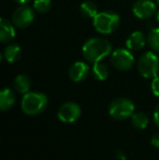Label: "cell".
Instances as JSON below:
<instances>
[{"mask_svg": "<svg viewBox=\"0 0 159 160\" xmlns=\"http://www.w3.org/2000/svg\"><path fill=\"white\" fill-rule=\"evenodd\" d=\"M112 52L110 42L104 37H93L87 39L82 47V55L87 62L95 63L102 61Z\"/></svg>", "mask_w": 159, "mask_h": 160, "instance_id": "1", "label": "cell"}, {"mask_svg": "<svg viewBox=\"0 0 159 160\" xmlns=\"http://www.w3.org/2000/svg\"><path fill=\"white\" fill-rule=\"evenodd\" d=\"M48 106V98L40 92H28L21 100V109L27 116H37Z\"/></svg>", "mask_w": 159, "mask_h": 160, "instance_id": "2", "label": "cell"}, {"mask_svg": "<svg viewBox=\"0 0 159 160\" xmlns=\"http://www.w3.org/2000/svg\"><path fill=\"white\" fill-rule=\"evenodd\" d=\"M93 25L96 32L102 35H109L118 30L120 25V17L113 11H102L93 19Z\"/></svg>", "mask_w": 159, "mask_h": 160, "instance_id": "3", "label": "cell"}, {"mask_svg": "<svg viewBox=\"0 0 159 160\" xmlns=\"http://www.w3.org/2000/svg\"><path fill=\"white\" fill-rule=\"evenodd\" d=\"M134 110H135V106L131 99L125 97H118L110 102L108 111L111 118L118 121H122L131 118L132 114L134 113Z\"/></svg>", "mask_w": 159, "mask_h": 160, "instance_id": "4", "label": "cell"}, {"mask_svg": "<svg viewBox=\"0 0 159 160\" xmlns=\"http://www.w3.org/2000/svg\"><path fill=\"white\" fill-rule=\"evenodd\" d=\"M138 73L145 78H154L159 73V58L155 51H146L137 62Z\"/></svg>", "mask_w": 159, "mask_h": 160, "instance_id": "5", "label": "cell"}, {"mask_svg": "<svg viewBox=\"0 0 159 160\" xmlns=\"http://www.w3.org/2000/svg\"><path fill=\"white\" fill-rule=\"evenodd\" d=\"M35 12L36 11H34L27 4H21L13 11L11 15V21L17 28L24 30L32 25V23L34 22Z\"/></svg>", "mask_w": 159, "mask_h": 160, "instance_id": "6", "label": "cell"}, {"mask_svg": "<svg viewBox=\"0 0 159 160\" xmlns=\"http://www.w3.org/2000/svg\"><path fill=\"white\" fill-rule=\"evenodd\" d=\"M110 62L115 69L119 71H127L134 65L135 58L130 49L117 48L111 52Z\"/></svg>", "mask_w": 159, "mask_h": 160, "instance_id": "7", "label": "cell"}, {"mask_svg": "<svg viewBox=\"0 0 159 160\" xmlns=\"http://www.w3.org/2000/svg\"><path fill=\"white\" fill-rule=\"evenodd\" d=\"M82 114L81 107L74 101L64 102L58 110V118L64 123H73L80 119Z\"/></svg>", "mask_w": 159, "mask_h": 160, "instance_id": "8", "label": "cell"}, {"mask_svg": "<svg viewBox=\"0 0 159 160\" xmlns=\"http://www.w3.org/2000/svg\"><path fill=\"white\" fill-rule=\"evenodd\" d=\"M132 12L137 19L146 20L156 15L157 7L152 0H136L132 6Z\"/></svg>", "mask_w": 159, "mask_h": 160, "instance_id": "9", "label": "cell"}, {"mask_svg": "<svg viewBox=\"0 0 159 160\" xmlns=\"http://www.w3.org/2000/svg\"><path fill=\"white\" fill-rule=\"evenodd\" d=\"M91 72L89 65L84 61H77L70 67L69 76L75 83H81L87 78Z\"/></svg>", "mask_w": 159, "mask_h": 160, "instance_id": "10", "label": "cell"}, {"mask_svg": "<svg viewBox=\"0 0 159 160\" xmlns=\"http://www.w3.org/2000/svg\"><path fill=\"white\" fill-rule=\"evenodd\" d=\"M147 42V36H145V34L140 31H135V32L131 33L129 35V37L127 38V48L130 49L131 51H137L141 50L142 48H144L145 45Z\"/></svg>", "mask_w": 159, "mask_h": 160, "instance_id": "11", "label": "cell"}, {"mask_svg": "<svg viewBox=\"0 0 159 160\" xmlns=\"http://www.w3.org/2000/svg\"><path fill=\"white\" fill-rule=\"evenodd\" d=\"M15 37V26L12 21H9L6 18L0 20V42L2 44L10 42Z\"/></svg>", "mask_w": 159, "mask_h": 160, "instance_id": "12", "label": "cell"}, {"mask_svg": "<svg viewBox=\"0 0 159 160\" xmlns=\"http://www.w3.org/2000/svg\"><path fill=\"white\" fill-rule=\"evenodd\" d=\"M15 103V94L12 89L3 88L0 92V110L1 111H8L13 107Z\"/></svg>", "mask_w": 159, "mask_h": 160, "instance_id": "13", "label": "cell"}, {"mask_svg": "<svg viewBox=\"0 0 159 160\" xmlns=\"http://www.w3.org/2000/svg\"><path fill=\"white\" fill-rule=\"evenodd\" d=\"M21 55H22V49L21 47L19 46L17 44H9L8 46L4 48L3 50V59L6 60L7 62L9 63H14L17 62V60L21 58Z\"/></svg>", "mask_w": 159, "mask_h": 160, "instance_id": "14", "label": "cell"}, {"mask_svg": "<svg viewBox=\"0 0 159 160\" xmlns=\"http://www.w3.org/2000/svg\"><path fill=\"white\" fill-rule=\"evenodd\" d=\"M13 86H14V89L17 93L24 95V94L30 92L31 86H32V82H31V78L27 75L19 74L13 80Z\"/></svg>", "mask_w": 159, "mask_h": 160, "instance_id": "15", "label": "cell"}, {"mask_svg": "<svg viewBox=\"0 0 159 160\" xmlns=\"http://www.w3.org/2000/svg\"><path fill=\"white\" fill-rule=\"evenodd\" d=\"M80 11L81 14L85 18L88 19H94L98 13V8L97 4L92 0H85L81 3L80 6Z\"/></svg>", "mask_w": 159, "mask_h": 160, "instance_id": "16", "label": "cell"}, {"mask_svg": "<svg viewBox=\"0 0 159 160\" xmlns=\"http://www.w3.org/2000/svg\"><path fill=\"white\" fill-rule=\"evenodd\" d=\"M131 123L137 130H145L147 125L149 124V118L147 117L146 113L142 111L134 112L131 117Z\"/></svg>", "mask_w": 159, "mask_h": 160, "instance_id": "17", "label": "cell"}, {"mask_svg": "<svg viewBox=\"0 0 159 160\" xmlns=\"http://www.w3.org/2000/svg\"><path fill=\"white\" fill-rule=\"evenodd\" d=\"M92 73H93L94 78L98 81H106L109 76V69L105 63L102 61H98L93 63L92 67Z\"/></svg>", "mask_w": 159, "mask_h": 160, "instance_id": "18", "label": "cell"}, {"mask_svg": "<svg viewBox=\"0 0 159 160\" xmlns=\"http://www.w3.org/2000/svg\"><path fill=\"white\" fill-rule=\"evenodd\" d=\"M147 42L153 51L159 53V28H154L149 31L147 35Z\"/></svg>", "mask_w": 159, "mask_h": 160, "instance_id": "19", "label": "cell"}, {"mask_svg": "<svg viewBox=\"0 0 159 160\" xmlns=\"http://www.w3.org/2000/svg\"><path fill=\"white\" fill-rule=\"evenodd\" d=\"M34 10L38 13H46L51 8V0H34Z\"/></svg>", "mask_w": 159, "mask_h": 160, "instance_id": "20", "label": "cell"}, {"mask_svg": "<svg viewBox=\"0 0 159 160\" xmlns=\"http://www.w3.org/2000/svg\"><path fill=\"white\" fill-rule=\"evenodd\" d=\"M152 92L156 97H159V76H156V78H153L152 81Z\"/></svg>", "mask_w": 159, "mask_h": 160, "instance_id": "21", "label": "cell"}, {"mask_svg": "<svg viewBox=\"0 0 159 160\" xmlns=\"http://www.w3.org/2000/svg\"><path fill=\"white\" fill-rule=\"evenodd\" d=\"M151 145L155 148H159V133H155L151 138Z\"/></svg>", "mask_w": 159, "mask_h": 160, "instance_id": "22", "label": "cell"}, {"mask_svg": "<svg viewBox=\"0 0 159 160\" xmlns=\"http://www.w3.org/2000/svg\"><path fill=\"white\" fill-rule=\"evenodd\" d=\"M154 121H155V124L159 128V105H157L154 111Z\"/></svg>", "mask_w": 159, "mask_h": 160, "instance_id": "23", "label": "cell"}, {"mask_svg": "<svg viewBox=\"0 0 159 160\" xmlns=\"http://www.w3.org/2000/svg\"><path fill=\"white\" fill-rule=\"evenodd\" d=\"M14 2H17V3H20V4H26L27 2H30L31 0H13Z\"/></svg>", "mask_w": 159, "mask_h": 160, "instance_id": "24", "label": "cell"}, {"mask_svg": "<svg viewBox=\"0 0 159 160\" xmlns=\"http://www.w3.org/2000/svg\"><path fill=\"white\" fill-rule=\"evenodd\" d=\"M118 157H119L120 159H122V160H125L124 154H123V152H119V154H118Z\"/></svg>", "mask_w": 159, "mask_h": 160, "instance_id": "25", "label": "cell"}, {"mask_svg": "<svg viewBox=\"0 0 159 160\" xmlns=\"http://www.w3.org/2000/svg\"><path fill=\"white\" fill-rule=\"evenodd\" d=\"M156 20L159 22V11H157V13H156Z\"/></svg>", "mask_w": 159, "mask_h": 160, "instance_id": "26", "label": "cell"}, {"mask_svg": "<svg viewBox=\"0 0 159 160\" xmlns=\"http://www.w3.org/2000/svg\"><path fill=\"white\" fill-rule=\"evenodd\" d=\"M157 3H158V6H159V0H157Z\"/></svg>", "mask_w": 159, "mask_h": 160, "instance_id": "27", "label": "cell"}]
</instances>
